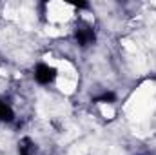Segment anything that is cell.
Segmentation results:
<instances>
[{"label":"cell","instance_id":"cell-1","mask_svg":"<svg viewBox=\"0 0 156 155\" xmlns=\"http://www.w3.org/2000/svg\"><path fill=\"white\" fill-rule=\"evenodd\" d=\"M35 78L40 84H49L55 78V70L49 68L47 64H38L37 70H35Z\"/></svg>","mask_w":156,"mask_h":155},{"label":"cell","instance_id":"cell-2","mask_svg":"<svg viewBox=\"0 0 156 155\" xmlns=\"http://www.w3.org/2000/svg\"><path fill=\"white\" fill-rule=\"evenodd\" d=\"M75 37H76V42L80 46H89V44H94V31L89 28V26H83V28H78L76 33H75Z\"/></svg>","mask_w":156,"mask_h":155},{"label":"cell","instance_id":"cell-3","mask_svg":"<svg viewBox=\"0 0 156 155\" xmlns=\"http://www.w3.org/2000/svg\"><path fill=\"white\" fill-rule=\"evenodd\" d=\"M13 117H15L13 110H11L5 102H0V120H2V122H11Z\"/></svg>","mask_w":156,"mask_h":155},{"label":"cell","instance_id":"cell-4","mask_svg":"<svg viewBox=\"0 0 156 155\" xmlns=\"http://www.w3.org/2000/svg\"><path fill=\"white\" fill-rule=\"evenodd\" d=\"M20 155H35V144H33V141L31 139H24L22 142H20Z\"/></svg>","mask_w":156,"mask_h":155},{"label":"cell","instance_id":"cell-5","mask_svg":"<svg viewBox=\"0 0 156 155\" xmlns=\"http://www.w3.org/2000/svg\"><path fill=\"white\" fill-rule=\"evenodd\" d=\"M115 99H116V95L111 93V91H107V93H104L102 97H98L96 100H98V102H115Z\"/></svg>","mask_w":156,"mask_h":155},{"label":"cell","instance_id":"cell-6","mask_svg":"<svg viewBox=\"0 0 156 155\" xmlns=\"http://www.w3.org/2000/svg\"><path fill=\"white\" fill-rule=\"evenodd\" d=\"M75 6H76V7H80V9H87V7H89V4H85V2H76Z\"/></svg>","mask_w":156,"mask_h":155}]
</instances>
